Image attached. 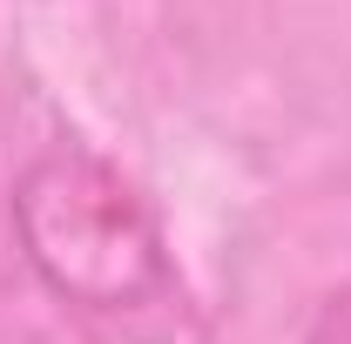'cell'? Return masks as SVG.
<instances>
[{
	"mask_svg": "<svg viewBox=\"0 0 351 344\" xmlns=\"http://www.w3.org/2000/svg\"><path fill=\"white\" fill-rule=\"evenodd\" d=\"M14 216L34 270L88 310H135L169 291V263L149 210L108 162L82 149H54L21 175Z\"/></svg>",
	"mask_w": 351,
	"mask_h": 344,
	"instance_id": "1",
	"label": "cell"
},
{
	"mask_svg": "<svg viewBox=\"0 0 351 344\" xmlns=\"http://www.w3.org/2000/svg\"><path fill=\"white\" fill-rule=\"evenodd\" d=\"M304 344H351V284H345V291H331V297L317 304V317H311Z\"/></svg>",
	"mask_w": 351,
	"mask_h": 344,
	"instance_id": "2",
	"label": "cell"
}]
</instances>
